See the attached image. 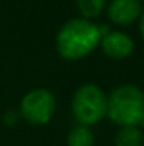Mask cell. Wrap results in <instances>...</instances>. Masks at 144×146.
<instances>
[{"instance_id":"obj_2","label":"cell","mask_w":144,"mask_h":146,"mask_svg":"<svg viewBox=\"0 0 144 146\" xmlns=\"http://www.w3.org/2000/svg\"><path fill=\"white\" fill-rule=\"evenodd\" d=\"M107 117L116 126H144V93L135 84H122L107 96Z\"/></svg>"},{"instance_id":"obj_5","label":"cell","mask_w":144,"mask_h":146,"mask_svg":"<svg viewBox=\"0 0 144 146\" xmlns=\"http://www.w3.org/2000/svg\"><path fill=\"white\" fill-rule=\"evenodd\" d=\"M99 45L105 53V56H108L110 59H116V61L129 58L135 48L133 39L122 31H107L101 36Z\"/></svg>"},{"instance_id":"obj_3","label":"cell","mask_w":144,"mask_h":146,"mask_svg":"<svg viewBox=\"0 0 144 146\" xmlns=\"http://www.w3.org/2000/svg\"><path fill=\"white\" fill-rule=\"evenodd\" d=\"M71 110L79 124L93 126L107 115V95L96 84H82L73 95Z\"/></svg>"},{"instance_id":"obj_7","label":"cell","mask_w":144,"mask_h":146,"mask_svg":"<svg viewBox=\"0 0 144 146\" xmlns=\"http://www.w3.org/2000/svg\"><path fill=\"white\" fill-rule=\"evenodd\" d=\"M115 146H144V135L138 126H121L113 138Z\"/></svg>"},{"instance_id":"obj_4","label":"cell","mask_w":144,"mask_h":146,"mask_svg":"<svg viewBox=\"0 0 144 146\" xmlns=\"http://www.w3.org/2000/svg\"><path fill=\"white\" fill-rule=\"evenodd\" d=\"M56 110V100L47 89H34L28 92L20 101V113L23 120L34 126L47 124Z\"/></svg>"},{"instance_id":"obj_6","label":"cell","mask_w":144,"mask_h":146,"mask_svg":"<svg viewBox=\"0 0 144 146\" xmlns=\"http://www.w3.org/2000/svg\"><path fill=\"white\" fill-rule=\"evenodd\" d=\"M143 13L139 0H112L107 6V16L112 23L127 27L135 23Z\"/></svg>"},{"instance_id":"obj_8","label":"cell","mask_w":144,"mask_h":146,"mask_svg":"<svg viewBox=\"0 0 144 146\" xmlns=\"http://www.w3.org/2000/svg\"><path fill=\"white\" fill-rule=\"evenodd\" d=\"M68 146H93L95 145V135L91 132L90 126L76 124L67 137Z\"/></svg>"},{"instance_id":"obj_1","label":"cell","mask_w":144,"mask_h":146,"mask_svg":"<svg viewBox=\"0 0 144 146\" xmlns=\"http://www.w3.org/2000/svg\"><path fill=\"white\" fill-rule=\"evenodd\" d=\"M101 40L99 27L79 17L65 22L56 36V48L67 61H78L91 53Z\"/></svg>"},{"instance_id":"obj_9","label":"cell","mask_w":144,"mask_h":146,"mask_svg":"<svg viewBox=\"0 0 144 146\" xmlns=\"http://www.w3.org/2000/svg\"><path fill=\"white\" fill-rule=\"evenodd\" d=\"M76 6L84 19H95L104 11L105 0H76Z\"/></svg>"},{"instance_id":"obj_10","label":"cell","mask_w":144,"mask_h":146,"mask_svg":"<svg viewBox=\"0 0 144 146\" xmlns=\"http://www.w3.org/2000/svg\"><path fill=\"white\" fill-rule=\"evenodd\" d=\"M139 34H141L143 40H144V11L141 13V16H139Z\"/></svg>"}]
</instances>
